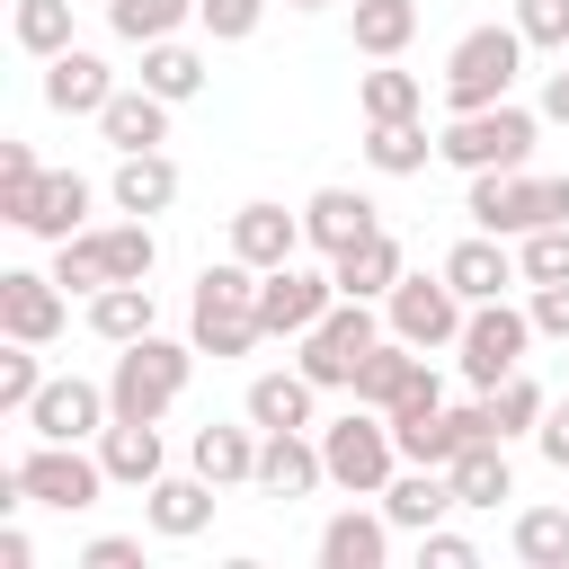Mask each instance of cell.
Wrapping results in <instances>:
<instances>
[{
    "label": "cell",
    "mask_w": 569,
    "mask_h": 569,
    "mask_svg": "<svg viewBox=\"0 0 569 569\" xmlns=\"http://www.w3.org/2000/svg\"><path fill=\"white\" fill-rule=\"evenodd\" d=\"M187 338H196L213 365H222V356H249V347L267 338V320H258V267H249V258H222V267L196 276Z\"/></svg>",
    "instance_id": "1"
},
{
    "label": "cell",
    "mask_w": 569,
    "mask_h": 569,
    "mask_svg": "<svg viewBox=\"0 0 569 569\" xmlns=\"http://www.w3.org/2000/svg\"><path fill=\"white\" fill-rule=\"evenodd\" d=\"M196 356H204L196 338L178 347V338H160V329H151V338H133V347H116V373H107L116 418H151V427H160V418H169V400L187 391Z\"/></svg>",
    "instance_id": "2"
},
{
    "label": "cell",
    "mask_w": 569,
    "mask_h": 569,
    "mask_svg": "<svg viewBox=\"0 0 569 569\" xmlns=\"http://www.w3.org/2000/svg\"><path fill=\"white\" fill-rule=\"evenodd\" d=\"M320 462H329V489H347V498H382L391 489V471H400V436H391V418L382 409H347V418H329L320 427Z\"/></svg>",
    "instance_id": "3"
},
{
    "label": "cell",
    "mask_w": 569,
    "mask_h": 569,
    "mask_svg": "<svg viewBox=\"0 0 569 569\" xmlns=\"http://www.w3.org/2000/svg\"><path fill=\"white\" fill-rule=\"evenodd\" d=\"M462 213H471L480 231H498V240H525V231H542V222H569V178L480 169V178H471V196H462Z\"/></svg>",
    "instance_id": "4"
},
{
    "label": "cell",
    "mask_w": 569,
    "mask_h": 569,
    "mask_svg": "<svg viewBox=\"0 0 569 569\" xmlns=\"http://www.w3.org/2000/svg\"><path fill=\"white\" fill-rule=\"evenodd\" d=\"M382 347V329H373V302H356V293H338L302 338H293V365L320 382V391H356V365Z\"/></svg>",
    "instance_id": "5"
},
{
    "label": "cell",
    "mask_w": 569,
    "mask_h": 569,
    "mask_svg": "<svg viewBox=\"0 0 569 569\" xmlns=\"http://www.w3.org/2000/svg\"><path fill=\"white\" fill-rule=\"evenodd\" d=\"M516 80H525V36H516V27H471V36L445 53V107H453V116L498 107Z\"/></svg>",
    "instance_id": "6"
},
{
    "label": "cell",
    "mask_w": 569,
    "mask_h": 569,
    "mask_svg": "<svg viewBox=\"0 0 569 569\" xmlns=\"http://www.w3.org/2000/svg\"><path fill=\"white\" fill-rule=\"evenodd\" d=\"M436 160H453L462 178H480V169H525V160H533V116H525L516 98L471 107V116H453V124L436 133Z\"/></svg>",
    "instance_id": "7"
},
{
    "label": "cell",
    "mask_w": 569,
    "mask_h": 569,
    "mask_svg": "<svg viewBox=\"0 0 569 569\" xmlns=\"http://www.w3.org/2000/svg\"><path fill=\"white\" fill-rule=\"evenodd\" d=\"M533 338H542V329H533V311H516L507 293H498V302H471V320H462V338H453L462 382H471V391H489V382L525 373V347H533Z\"/></svg>",
    "instance_id": "8"
},
{
    "label": "cell",
    "mask_w": 569,
    "mask_h": 569,
    "mask_svg": "<svg viewBox=\"0 0 569 569\" xmlns=\"http://www.w3.org/2000/svg\"><path fill=\"white\" fill-rule=\"evenodd\" d=\"M9 480H18V498H27V507H62V516H80V507H98L107 462H98V453H80V445L36 436V453H27V462H9Z\"/></svg>",
    "instance_id": "9"
},
{
    "label": "cell",
    "mask_w": 569,
    "mask_h": 569,
    "mask_svg": "<svg viewBox=\"0 0 569 569\" xmlns=\"http://www.w3.org/2000/svg\"><path fill=\"white\" fill-rule=\"evenodd\" d=\"M382 311H391V338H409V347H453L462 320H471V302L453 293L445 267H436V276H400V284L382 293Z\"/></svg>",
    "instance_id": "10"
},
{
    "label": "cell",
    "mask_w": 569,
    "mask_h": 569,
    "mask_svg": "<svg viewBox=\"0 0 569 569\" xmlns=\"http://www.w3.org/2000/svg\"><path fill=\"white\" fill-rule=\"evenodd\" d=\"M107 418H116V400L80 373H44V391L27 400V427L53 436V445H89V436H107Z\"/></svg>",
    "instance_id": "11"
},
{
    "label": "cell",
    "mask_w": 569,
    "mask_h": 569,
    "mask_svg": "<svg viewBox=\"0 0 569 569\" xmlns=\"http://www.w3.org/2000/svg\"><path fill=\"white\" fill-rule=\"evenodd\" d=\"M329 302H338V276H311L302 258H284V267L258 276V320H267V338H302Z\"/></svg>",
    "instance_id": "12"
},
{
    "label": "cell",
    "mask_w": 569,
    "mask_h": 569,
    "mask_svg": "<svg viewBox=\"0 0 569 569\" xmlns=\"http://www.w3.org/2000/svg\"><path fill=\"white\" fill-rule=\"evenodd\" d=\"M62 320H71V311H62V284H53V276H36V267H9V276H0V329H9V338L53 347Z\"/></svg>",
    "instance_id": "13"
},
{
    "label": "cell",
    "mask_w": 569,
    "mask_h": 569,
    "mask_svg": "<svg viewBox=\"0 0 569 569\" xmlns=\"http://www.w3.org/2000/svg\"><path fill=\"white\" fill-rule=\"evenodd\" d=\"M320 480H329V462H320L311 427H267V436H258V489H267V498L293 507V498H311Z\"/></svg>",
    "instance_id": "14"
},
{
    "label": "cell",
    "mask_w": 569,
    "mask_h": 569,
    "mask_svg": "<svg viewBox=\"0 0 569 569\" xmlns=\"http://www.w3.org/2000/svg\"><path fill=\"white\" fill-rule=\"evenodd\" d=\"M462 498H453V471L445 462H400L391 471V489H382V516L400 525V533H427V525H445Z\"/></svg>",
    "instance_id": "15"
},
{
    "label": "cell",
    "mask_w": 569,
    "mask_h": 569,
    "mask_svg": "<svg viewBox=\"0 0 569 569\" xmlns=\"http://www.w3.org/2000/svg\"><path fill=\"white\" fill-rule=\"evenodd\" d=\"M382 231V213H373V196H356V187H320L311 204H302V240L320 249V258H338V249H356V240H373Z\"/></svg>",
    "instance_id": "16"
},
{
    "label": "cell",
    "mask_w": 569,
    "mask_h": 569,
    "mask_svg": "<svg viewBox=\"0 0 569 569\" xmlns=\"http://www.w3.org/2000/svg\"><path fill=\"white\" fill-rule=\"evenodd\" d=\"M302 249H311V240H302V213H284V204H267V196L231 213V258H249L258 276L284 267V258H302Z\"/></svg>",
    "instance_id": "17"
},
{
    "label": "cell",
    "mask_w": 569,
    "mask_h": 569,
    "mask_svg": "<svg viewBox=\"0 0 569 569\" xmlns=\"http://www.w3.org/2000/svg\"><path fill=\"white\" fill-rule=\"evenodd\" d=\"M445 276H453V293H462V302H498L507 284H525V267H516V249H507L498 231L453 240V249H445Z\"/></svg>",
    "instance_id": "18"
},
{
    "label": "cell",
    "mask_w": 569,
    "mask_h": 569,
    "mask_svg": "<svg viewBox=\"0 0 569 569\" xmlns=\"http://www.w3.org/2000/svg\"><path fill=\"white\" fill-rule=\"evenodd\" d=\"M142 525H151L160 542H196V533L213 525V480H204V471H196V480H169V471H160V480L142 489Z\"/></svg>",
    "instance_id": "19"
},
{
    "label": "cell",
    "mask_w": 569,
    "mask_h": 569,
    "mask_svg": "<svg viewBox=\"0 0 569 569\" xmlns=\"http://www.w3.org/2000/svg\"><path fill=\"white\" fill-rule=\"evenodd\" d=\"M107 98H116V71H107L89 44H71V53L44 62V107H53V116H98Z\"/></svg>",
    "instance_id": "20"
},
{
    "label": "cell",
    "mask_w": 569,
    "mask_h": 569,
    "mask_svg": "<svg viewBox=\"0 0 569 569\" xmlns=\"http://www.w3.org/2000/svg\"><path fill=\"white\" fill-rule=\"evenodd\" d=\"M107 196H116V213H169L178 204V160L169 151H116V178H107Z\"/></svg>",
    "instance_id": "21"
},
{
    "label": "cell",
    "mask_w": 569,
    "mask_h": 569,
    "mask_svg": "<svg viewBox=\"0 0 569 569\" xmlns=\"http://www.w3.org/2000/svg\"><path fill=\"white\" fill-rule=\"evenodd\" d=\"M391 516H365V507H338L320 525V569H382L391 560Z\"/></svg>",
    "instance_id": "22"
},
{
    "label": "cell",
    "mask_w": 569,
    "mask_h": 569,
    "mask_svg": "<svg viewBox=\"0 0 569 569\" xmlns=\"http://www.w3.org/2000/svg\"><path fill=\"white\" fill-rule=\"evenodd\" d=\"M98 462H107V480H116V489H151V480L169 471V462H160V427H151V418H107Z\"/></svg>",
    "instance_id": "23"
},
{
    "label": "cell",
    "mask_w": 569,
    "mask_h": 569,
    "mask_svg": "<svg viewBox=\"0 0 569 569\" xmlns=\"http://www.w3.org/2000/svg\"><path fill=\"white\" fill-rule=\"evenodd\" d=\"M258 436H267L258 418H249V427H222V418H213V427H196L187 462H196L213 489H240V480H258Z\"/></svg>",
    "instance_id": "24"
},
{
    "label": "cell",
    "mask_w": 569,
    "mask_h": 569,
    "mask_svg": "<svg viewBox=\"0 0 569 569\" xmlns=\"http://www.w3.org/2000/svg\"><path fill=\"white\" fill-rule=\"evenodd\" d=\"M98 133H107L116 151H160V142H169V98H160V89H116V98L98 107Z\"/></svg>",
    "instance_id": "25"
},
{
    "label": "cell",
    "mask_w": 569,
    "mask_h": 569,
    "mask_svg": "<svg viewBox=\"0 0 569 569\" xmlns=\"http://www.w3.org/2000/svg\"><path fill=\"white\" fill-rule=\"evenodd\" d=\"M329 276H338V293H356V302H382V293L409 276V258H400V240H391V231H373V240L338 249V258H329Z\"/></svg>",
    "instance_id": "26"
},
{
    "label": "cell",
    "mask_w": 569,
    "mask_h": 569,
    "mask_svg": "<svg viewBox=\"0 0 569 569\" xmlns=\"http://www.w3.org/2000/svg\"><path fill=\"white\" fill-rule=\"evenodd\" d=\"M418 373H427V347H409V338H382V347L356 365V400H365V409H400Z\"/></svg>",
    "instance_id": "27"
},
{
    "label": "cell",
    "mask_w": 569,
    "mask_h": 569,
    "mask_svg": "<svg viewBox=\"0 0 569 569\" xmlns=\"http://www.w3.org/2000/svg\"><path fill=\"white\" fill-rule=\"evenodd\" d=\"M445 471H453V498H462V507H498V498H516V462H507V436H480V445H462Z\"/></svg>",
    "instance_id": "28"
},
{
    "label": "cell",
    "mask_w": 569,
    "mask_h": 569,
    "mask_svg": "<svg viewBox=\"0 0 569 569\" xmlns=\"http://www.w3.org/2000/svg\"><path fill=\"white\" fill-rule=\"evenodd\" d=\"M311 409H320V382H311L302 365L249 382V418H258V427H311Z\"/></svg>",
    "instance_id": "29"
},
{
    "label": "cell",
    "mask_w": 569,
    "mask_h": 569,
    "mask_svg": "<svg viewBox=\"0 0 569 569\" xmlns=\"http://www.w3.org/2000/svg\"><path fill=\"white\" fill-rule=\"evenodd\" d=\"M347 36H356V53L400 62V53H409V36H418V0H356Z\"/></svg>",
    "instance_id": "30"
},
{
    "label": "cell",
    "mask_w": 569,
    "mask_h": 569,
    "mask_svg": "<svg viewBox=\"0 0 569 569\" xmlns=\"http://www.w3.org/2000/svg\"><path fill=\"white\" fill-rule=\"evenodd\" d=\"M27 231H36V240H71V231H89V178H80V169H44V196H36Z\"/></svg>",
    "instance_id": "31"
},
{
    "label": "cell",
    "mask_w": 569,
    "mask_h": 569,
    "mask_svg": "<svg viewBox=\"0 0 569 569\" xmlns=\"http://www.w3.org/2000/svg\"><path fill=\"white\" fill-rule=\"evenodd\" d=\"M365 160H373L382 178H418V169L436 160V133H427L418 116H400V124H365Z\"/></svg>",
    "instance_id": "32"
},
{
    "label": "cell",
    "mask_w": 569,
    "mask_h": 569,
    "mask_svg": "<svg viewBox=\"0 0 569 569\" xmlns=\"http://www.w3.org/2000/svg\"><path fill=\"white\" fill-rule=\"evenodd\" d=\"M89 329H98L107 347L151 338V284H98V293H89Z\"/></svg>",
    "instance_id": "33"
},
{
    "label": "cell",
    "mask_w": 569,
    "mask_h": 569,
    "mask_svg": "<svg viewBox=\"0 0 569 569\" xmlns=\"http://www.w3.org/2000/svg\"><path fill=\"white\" fill-rule=\"evenodd\" d=\"M142 89H160L169 107H187V98L204 89V53H196V44H178V36L142 44Z\"/></svg>",
    "instance_id": "34"
},
{
    "label": "cell",
    "mask_w": 569,
    "mask_h": 569,
    "mask_svg": "<svg viewBox=\"0 0 569 569\" xmlns=\"http://www.w3.org/2000/svg\"><path fill=\"white\" fill-rule=\"evenodd\" d=\"M356 107H365V124H400V116H418V107H427V80H418V71L373 62V71L356 80Z\"/></svg>",
    "instance_id": "35"
},
{
    "label": "cell",
    "mask_w": 569,
    "mask_h": 569,
    "mask_svg": "<svg viewBox=\"0 0 569 569\" xmlns=\"http://www.w3.org/2000/svg\"><path fill=\"white\" fill-rule=\"evenodd\" d=\"M507 551L525 569H569V507H525L516 533H507Z\"/></svg>",
    "instance_id": "36"
},
{
    "label": "cell",
    "mask_w": 569,
    "mask_h": 569,
    "mask_svg": "<svg viewBox=\"0 0 569 569\" xmlns=\"http://www.w3.org/2000/svg\"><path fill=\"white\" fill-rule=\"evenodd\" d=\"M196 18V0H107V27L124 36V44H160V36H178Z\"/></svg>",
    "instance_id": "37"
},
{
    "label": "cell",
    "mask_w": 569,
    "mask_h": 569,
    "mask_svg": "<svg viewBox=\"0 0 569 569\" xmlns=\"http://www.w3.org/2000/svg\"><path fill=\"white\" fill-rule=\"evenodd\" d=\"M36 196H44V160H36L27 142H0V222H18V231H27Z\"/></svg>",
    "instance_id": "38"
},
{
    "label": "cell",
    "mask_w": 569,
    "mask_h": 569,
    "mask_svg": "<svg viewBox=\"0 0 569 569\" xmlns=\"http://www.w3.org/2000/svg\"><path fill=\"white\" fill-rule=\"evenodd\" d=\"M98 240H107V267H116V284H151V267H160V240H151V222H142V213L107 222Z\"/></svg>",
    "instance_id": "39"
},
{
    "label": "cell",
    "mask_w": 569,
    "mask_h": 569,
    "mask_svg": "<svg viewBox=\"0 0 569 569\" xmlns=\"http://www.w3.org/2000/svg\"><path fill=\"white\" fill-rule=\"evenodd\" d=\"M53 284H62V293H98V284H116V267H107V240H98V231H71V240H53Z\"/></svg>",
    "instance_id": "40"
},
{
    "label": "cell",
    "mask_w": 569,
    "mask_h": 569,
    "mask_svg": "<svg viewBox=\"0 0 569 569\" xmlns=\"http://www.w3.org/2000/svg\"><path fill=\"white\" fill-rule=\"evenodd\" d=\"M18 44L36 53V62H53V53H71V0H18Z\"/></svg>",
    "instance_id": "41"
},
{
    "label": "cell",
    "mask_w": 569,
    "mask_h": 569,
    "mask_svg": "<svg viewBox=\"0 0 569 569\" xmlns=\"http://www.w3.org/2000/svg\"><path fill=\"white\" fill-rule=\"evenodd\" d=\"M480 400H489V427H498V436H525V427H542V409H551V400H542V382H525V373L489 382Z\"/></svg>",
    "instance_id": "42"
},
{
    "label": "cell",
    "mask_w": 569,
    "mask_h": 569,
    "mask_svg": "<svg viewBox=\"0 0 569 569\" xmlns=\"http://www.w3.org/2000/svg\"><path fill=\"white\" fill-rule=\"evenodd\" d=\"M516 267H525V284H569V222L525 231L516 240Z\"/></svg>",
    "instance_id": "43"
},
{
    "label": "cell",
    "mask_w": 569,
    "mask_h": 569,
    "mask_svg": "<svg viewBox=\"0 0 569 569\" xmlns=\"http://www.w3.org/2000/svg\"><path fill=\"white\" fill-rule=\"evenodd\" d=\"M44 391V365H36V347L27 338H9V356H0V409L9 418H27V400Z\"/></svg>",
    "instance_id": "44"
},
{
    "label": "cell",
    "mask_w": 569,
    "mask_h": 569,
    "mask_svg": "<svg viewBox=\"0 0 569 569\" xmlns=\"http://www.w3.org/2000/svg\"><path fill=\"white\" fill-rule=\"evenodd\" d=\"M516 36L542 53H569V0H516Z\"/></svg>",
    "instance_id": "45"
},
{
    "label": "cell",
    "mask_w": 569,
    "mask_h": 569,
    "mask_svg": "<svg viewBox=\"0 0 569 569\" xmlns=\"http://www.w3.org/2000/svg\"><path fill=\"white\" fill-rule=\"evenodd\" d=\"M258 18H267V0H196V27H204L213 44H240V36H258Z\"/></svg>",
    "instance_id": "46"
},
{
    "label": "cell",
    "mask_w": 569,
    "mask_h": 569,
    "mask_svg": "<svg viewBox=\"0 0 569 569\" xmlns=\"http://www.w3.org/2000/svg\"><path fill=\"white\" fill-rule=\"evenodd\" d=\"M418 569H480V542H471V533L427 525V533H418Z\"/></svg>",
    "instance_id": "47"
},
{
    "label": "cell",
    "mask_w": 569,
    "mask_h": 569,
    "mask_svg": "<svg viewBox=\"0 0 569 569\" xmlns=\"http://www.w3.org/2000/svg\"><path fill=\"white\" fill-rule=\"evenodd\" d=\"M525 311H533V329H542V338H560V347H569V284H533V302H525Z\"/></svg>",
    "instance_id": "48"
},
{
    "label": "cell",
    "mask_w": 569,
    "mask_h": 569,
    "mask_svg": "<svg viewBox=\"0 0 569 569\" xmlns=\"http://www.w3.org/2000/svg\"><path fill=\"white\" fill-rule=\"evenodd\" d=\"M80 569H142V542H133V533H98V542L80 551Z\"/></svg>",
    "instance_id": "49"
},
{
    "label": "cell",
    "mask_w": 569,
    "mask_h": 569,
    "mask_svg": "<svg viewBox=\"0 0 569 569\" xmlns=\"http://www.w3.org/2000/svg\"><path fill=\"white\" fill-rule=\"evenodd\" d=\"M533 445H542V462H551V471H569V400H551V409H542Z\"/></svg>",
    "instance_id": "50"
},
{
    "label": "cell",
    "mask_w": 569,
    "mask_h": 569,
    "mask_svg": "<svg viewBox=\"0 0 569 569\" xmlns=\"http://www.w3.org/2000/svg\"><path fill=\"white\" fill-rule=\"evenodd\" d=\"M542 116H551V124H569V62L542 80Z\"/></svg>",
    "instance_id": "51"
},
{
    "label": "cell",
    "mask_w": 569,
    "mask_h": 569,
    "mask_svg": "<svg viewBox=\"0 0 569 569\" xmlns=\"http://www.w3.org/2000/svg\"><path fill=\"white\" fill-rule=\"evenodd\" d=\"M27 560H36V542H27L18 525H0V569H27Z\"/></svg>",
    "instance_id": "52"
},
{
    "label": "cell",
    "mask_w": 569,
    "mask_h": 569,
    "mask_svg": "<svg viewBox=\"0 0 569 569\" xmlns=\"http://www.w3.org/2000/svg\"><path fill=\"white\" fill-rule=\"evenodd\" d=\"M284 9H329V0H284Z\"/></svg>",
    "instance_id": "53"
},
{
    "label": "cell",
    "mask_w": 569,
    "mask_h": 569,
    "mask_svg": "<svg viewBox=\"0 0 569 569\" xmlns=\"http://www.w3.org/2000/svg\"><path fill=\"white\" fill-rule=\"evenodd\" d=\"M560 62H569V53H560Z\"/></svg>",
    "instance_id": "54"
}]
</instances>
